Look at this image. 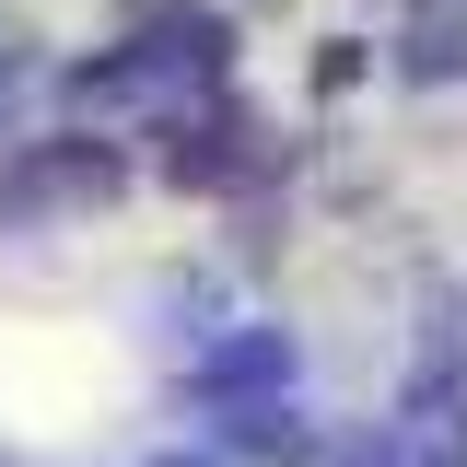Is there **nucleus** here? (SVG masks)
<instances>
[{
    "mask_svg": "<svg viewBox=\"0 0 467 467\" xmlns=\"http://www.w3.org/2000/svg\"><path fill=\"white\" fill-rule=\"evenodd\" d=\"M117 175H129V164H117L106 140H36L24 164L0 175V234H12V223H47V211H106Z\"/></svg>",
    "mask_w": 467,
    "mask_h": 467,
    "instance_id": "1",
    "label": "nucleus"
},
{
    "mask_svg": "<svg viewBox=\"0 0 467 467\" xmlns=\"http://www.w3.org/2000/svg\"><path fill=\"white\" fill-rule=\"evenodd\" d=\"M223 70V24H175V36H140L129 58H94L82 94H175V82H211Z\"/></svg>",
    "mask_w": 467,
    "mask_h": 467,
    "instance_id": "2",
    "label": "nucleus"
}]
</instances>
